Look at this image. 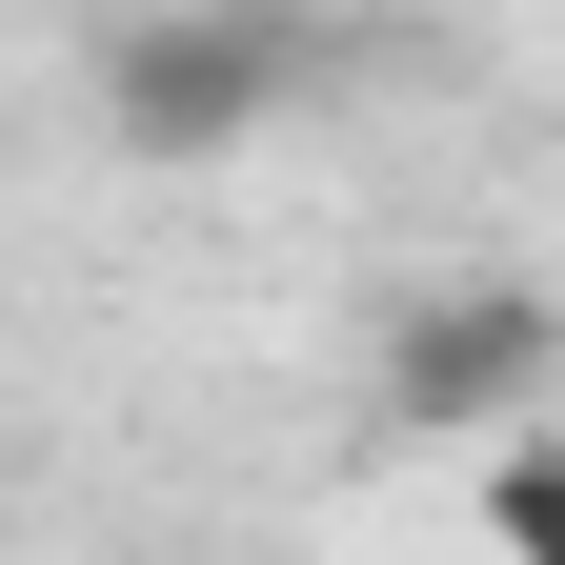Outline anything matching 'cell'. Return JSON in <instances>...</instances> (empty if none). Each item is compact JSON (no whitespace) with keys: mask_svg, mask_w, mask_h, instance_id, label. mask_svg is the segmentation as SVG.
Instances as JSON below:
<instances>
[{"mask_svg":"<svg viewBox=\"0 0 565 565\" xmlns=\"http://www.w3.org/2000/svg\"><path fill=\"white\" fill-rule=\"evenodd\" d=\"M282 102H303V21H282V0H182V21L102 41V141L121 162H223Z\"/></svg>","mask_w":565,"mask_h":565,"instance_id":"obj_1","label":"cell"},{"mask_svg":"<svg viewBox=\"0 0 565 565\" xmlns=\"http://www.w3.org/2000/svg\"><path fill=\"white\" fill-rule=\"evenodd\" d=\"M545 384H565V303L505 282V263H484V282H424V303L384 323V424H525Z\"/></svg>","mask_w":565,"mask_h":565,"instance_id":"obj_2","label":"cell"},{"mask_svg":"<svg viewBox=\"0 0 565 565\" xmlns=\"http://www.w3.org/2000/svg\"><path fill=\"white\" fill-rule=\"evenodd\" d=\"M484 525H505V545H565V465H505V484H484Z\"/></svg>","mask_w":565,"mask_h":565,"instance_id":"obj_3","label":"cell"}]
</instances>
